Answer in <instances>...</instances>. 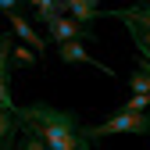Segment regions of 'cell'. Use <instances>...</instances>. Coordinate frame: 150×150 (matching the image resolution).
Instances as JSON below:
<instances>
[{
    "instance_id": "obj_2",
    "label": "cell",
    "mask_w": 150,
    "mask_h": 150,
    "mask_svg": "<svg viewBox=\"0 0 150 150\" xmlns=\"http://www.w3.org/2000/svg\"><path fill=\"white\" fill-rule=\"evenodd\" d=\"M104 18H118V22L129 29V36H132L139 57L150 64V0H136V4H129V7L104 11Z\"/></svg>"
},
{
    "instance_id": "obj_10",
    "label": "cell",
    "mask_w": 150,
    "mask_h": 150,
    "mask_svg": "<svg viewBox=\"0 0 150 150\" xmlns=\"http://www.w3.org/2000/svg\"><path fill=\"white\" fill-rule=\"evenodd\" d=\"M150 107V97H132L129 104H122V111H146Z\"/></svg>"
},
{
    "instance_id": "obj_7",
    "label": "cell",
    "mask_w": 150,
    "mask_h": 150,
    "mask_svg": "<svg viewBox=\"0 0 150 150\" xmlns=\"http://www.w3.org/2000/svg\"><path fill=\"white\" fill-rule=\"evenodd\" d=\"M7 22H11V29H14L18 36H22V40H25L29 47H36V54L43 57V40H40V36H36V29L29 25V18H25L22 11H11V14H7Z\"/></svg>"
},
{
    "instance_id": "obj_3",
    "label": "cell",
    "mask_w": 150,
    "mask_h": 150,
    "mask_svg": "<svg viewBox=\"0 0 150 150\" xmlns=\"http://www.w3.org/2000/svg\"><path fill=\"white\" fill-rule=\"evenodd\" d=\"M115 132H132V136H150V111H118L104 125H89V139L100 143Z\"/></svg>"
},
{
    "instance_id": "obj_11",
    "label": "cell",
    "mask_w": 150,
    "mask_h": 150,
    "mask_svg": "<svg viewBox=\"0 0 150 150\" xmlns=\"http://www.w3.org/2000/svg\"><path fill=\"white\" fill-rule=\"evenodd\" d=\"M36 57H40V54H29V50H22V47H14V61H18V64H32Z\"/></svg>"
},
{
    "instance_id": "obj_4",
    "label": "cell",
    "mask_w": 150,
    "mask_h": 150,
    "mask_svg": "<svg viewBox=\"0 0 150 150\" xmlns=\"http://www.w3.org/2000/svg\"><path fill=\"white\" fill-rule=\"evenodd\" d=\"M75 40H93V29H86L82 22H75L71 14H61V18H54V22L47 25V43L54 47H64V43H75Z\"/></svg>"
},
{
    "instance_id": "obj_12",
    "label": "cell",
    "mask_w": 150,
    "mask_h": 150,
    "mask_svg": "<svg viewBox=\"0 0 150 150\" xmlns=\"http://www.w3.org/2000/svg\"><path fill=\"white\" fill-rule=\"evenodd\" d=\"M18 4H22V0H0V7H4V14H11V11H18Z\"/></svg>"
},
{
    "instance_id": "obj_9",
    "label": "cell",
    "mask_w": 150,
    "mask_h": 150,
    "mask_svg": "<svg viewBox=\"0 0 150 150\" xmlns=\"http://www.w3.org/2000/svg\"><path fill=\"white\" fill-rule=\"evenodd\" d=\"M18 150H50L36 132H29V129H22V136H18Z\"/></svg>"
},
{
    "instance_id": "obj_8",
    "label": "cell",
    "mask_w": 150,
    "mask_h": 150,
    "mask_svg": "<svg viewBox=\"0 0 150 150\" xmlns=\"http://www.w3.org/2000/svg\"><path fill=\"white\" fill-rule=\"evenodd\" d=\"M129 86H132V97H150V64L139 61V68L129 75Z\"/></svg>"
},
{
    "instance_id": "obj_6",
    "label": "cell",
    "mask_w": 150,
    "mask_h": 150,
    "mask_svg": "<svg viewBox=\"0 0 150 150\" xmlns=\"http://www.w3.org/2000/svg\"><path fill=\"white\" fill-rule=\"evenodd\" d=\"M64 11L75 18V22H82L86 29H93V22H97V18H104L100 0H64Z\"/></svg>"
},
{
    "instance_id": "obj_5",
    "label": "cell",
    "mask_w": 150,
    "mask_h": 150,
    "mask_svg": "<svg viewBox=\"0 0 150 150\" xmlns=\"http://www.w3.org/2000/svg\"><path fill=\"white\" fill-rule=\"evenodd\" d=\"M57 57L64 61V64H93V68H100L104 75H115V71H111L107 64H100L97 57H93V54L82 47V40H75V43H64V47H57Z\"/></svg>"
},
{
    "instance_id": "obj_1",
    "label": "cell",
    "mask_w": 150,
    "mask_h": 150,
    "mask_svg": "<svg viewBox=\"0 0 150 150\" xmlns=\"http://www.w3.org/2000/svg\"><path fill=\"white\" fill-rule=\"evenodd\" d=\"M14 115L22 122V129L36 132L50 150H93L89 129L79 122L75 111H64V107L36 100L29 107H14Z\"/></svg>"
}]
</instances>
